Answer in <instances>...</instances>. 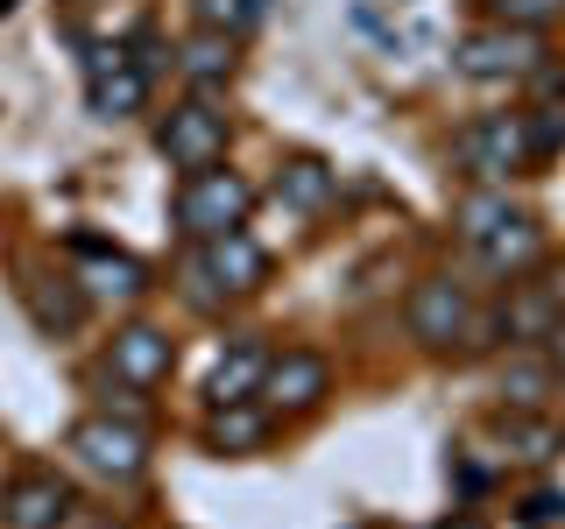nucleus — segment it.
Masks as SVG:
<instances>
[{"label":"nucleus","instance_id":"nucleus-1","mask_svg":"<svg viewBox=\"0 0 565 529\" xmlns=\"http://www.w3.org/2000/svg\"><path fill=\"white\" fill-rule=\"evenodd\" d=\"M247 212H255V191H247V176L234 170H184V184H177V226H184L191 240H212V234H234L247 226Z\"/></svg>","mask_w":565,"mask_h":529},{"label":"nucleus","instance_id":"nucleus-2","mask_svg":"<svg viewBox=\"0 0 565 529\" xmlns=\"http://www.w3.org/2000/svg\"><path fill=\"white\" fill-rule=\"evenodd\" d=\"M452 163L473 176V184H502V176L530 170V134L523 114H481L452 134Z\"/></svg>","mask_w":565,"mask_h":529},{"label":"nucleus","instance_id":"nucleus-3","mask_svg":"<svg viewBox=\"0 0 565 529\" xmlns=\"http://www.w3.org/2000/svg\"><path fill=\"white\" fill-rule=\"evenodd\" d=\"M71 452H78V466L99 473V481H135V473L149 466V431L106 410V417L71 423Z\"/></svg>","mask_w":565,"mask_h":529},{"label":"nucleus","instance_id":"nucleus-4","mask_svg":"<svg viewBox=\"0 0 565 529\" xmlns=\"http://www.w3.org/2000/svg\"><path fill=\"white\" fill-rule=\"evenodd\" d=\"M537 35L530 29H509V22H494V29H473L467 43L452 50V64H459V78H473V85H502V78H530L537 71Z\"/></svg>","mask_w":565,"mask_h":529},{"label":"nucleus","instance_id":"nucleus-5","mask_svg":"<svg viewBox=\"0 0 565 529\" xmlns=\"http://www.w3.org/2000/svg\"><path fill=\"white\" fill-rule=\"evenodd\" d=\"M156 149H163V163H177V170H212L226 155V114L212 99L170 106L163 128H156Z\"/></svg>","mask_w":565,"mask_h":529},{"label":"nucleus","instance_id":"nucleus-6","mask_svg":"<svg viewBox=\"0 0 565 529\" xmlns=\"http://www.w3.org/2000/svg\"><path fill=\"white\" fill-rule=\"evenodd\" d=\"M71 255H78V296H93V304H135L149 290V269L106 240H71Z\"/></svg>","mask_w":565,"mask_h":529},{"label":"nucleus","instance_id":"nucleus-7","mask_svg":"<svg viewBox=\"0 0 565 529\" xmlns=\"http://www.w3.org/2000/svg\"><path fill=\"white\" fill-rule=\"evenodd\" d=\"M467 332H473L467 290H459L452 276H424L417 290H411V339H424V346H452V339H467Z\"/></svg>","mask_w":565,"mask_h":529},{"label":"nucleus","instance_id":"nucleus-8","mask_svg":"<svg viewBox=\"0 0 565 529\" xmlns=\"http://www.w3.org/2000/svg\"><path fill=\"white\" fill-rule=\"evenodd\" d=\"M326 388H332L326 353H305V346L269 353V375H262V402H269V410H318Z\"/></svg>","mask_w":565,"mask_h":529},{"label":"nucleus","instance_id":"nucleus-9","mask_svg":"<svg viewBox=\"0 0 565 529\" xmlns=\"http://www.w3.org/2000/svg\"><path fill=\"white\" fill-rule=\"evenodd\" d=\"M170 360H177V346H170L163 325H120L114 332V353H106L114 381H128V388H156V381L170 375Z\"/></svg>","mask_w":565,"mask_h":529},{"label":"nucleus","instance_id":"nucleus-10","mask_svg":"<svg viewBox=\"0 0 565 529\" xmlns=\"http://www.w3.org/2000/svg\"><path fill=\"white\" fill-rule=\"evenodd\" d=\"M71 516V487L57 473H22L8 494H0V522L8 529H57Z\"/></svg>","mask_w":565,"mask_h":529},{"label":"nucleus","instance_id":"nucleus-11","mask_svg":"<svg viewBox=\"0 0 565 529\" xmlns=\"http://www.w3.org/2000/svg\"><path fill=\"white\" fill-rule=\"evenodd\" d=\"M199 269L220 282V290H262V276H269V255H262V240H247L241 226H234V234L199 240Z\"/></svg>","mask_w":565,"mask_h":529},{"label":"nucleus","instance_id":"nucleus-12","mask_svg":"<svg viewBox=\"0 0 565 529\" xmlns=\"http://www.w3.org/2000/svg\"><path fill=\"white\" fill-rule=\"evenodd\" d=\"M262 375H269V346H262V339H234L220 353V367H212V381H205L212 410H220V402H255Z\"/></svg>","mask_w":565,"mask_h":529},{"label":"nucleus","instance_id":"nucleus-13","mask_svg":"<svg viewBox=\"0 0 565 529\" xmlns=\"http://www.w3.org/2000/svg\"><path fill=\"white\" fill-rule=\"evenodd\" d=\"M276 198L297 205V212H326L332 198H340V170L318 163V155H290V163L276 170Z\"/></svg>","mask_w":565,"mask_h":529},{"label":"nucleus","instance_id":"nucleus-14","mask_svg":"<svg viewBox=\"0 0 565 529\" xmlns=\"http://www.w3.org/2000/svg\"><path fill=\"white\" fill-rule=\"evenodd\" d=\"M537 255H544V234L523 219V212H516V219H502V226H494V234L481 240V261H488L494 276H523Z\"/></svg>","mask_w":565,"mask_h":529},{"label":"nucleus","instance_id":"nucleus-15","mask_svg":"<svg viewBox=\"0 0 565 529\" xmlns=\"http://www.w3.org/2000/svg\"><path fill=\"white\" fill-rule=\"evenodd\" d=\"M177 71H184V78L199 85V99H205L212 85H226V78H234V35H212V29H199L184 50H177Z\"/></svg>","mask_w":565,"mask_h":529},{"label":"nucleus","instance_id":"nucleus-16","mask_svg":"<svg viewBox=\"0 0 565 529\" xmlns=\"http://www.w3.org/2000/svg\"><path fill=\"white\" fill-rule=\"evenodd\" d=\"M141 106H149V71H141L135 57L114 64L106 78H93V114L99 120H128V114H141Z\"/></svg>","mask_w":565,"mask_h":529},{"label":"nucleus","instance_id":"nucleus-17","mask_svg":"<svg viewBox=\"0 0 565 529\" xmlns=\"http://www.w3.org/2000/svg\"><path fill=\"white\" fill-rule=\"evenodd\" d=\"M205 438H212V452H255L262 438H269V410H262V402H220Z\"/></svg>","mask_w":565,"mask_h":529},{"label":"nucleus","instance_id":"nucleus-18","mask_svg":"<svg viewBox=\"0 0 565 529\" xmlns=\"http://www.w3.org/2000/svg\"><path fill=\"white\" fill-rule=\"evenodd\" d=\"M452 219H459V240H467V247H481V240H488L502 219H516V205H509L494 184H481L473 198H459V212H452Z\"/></svg>","mask_w":565,"mask_h":529},{"label":"nucleus","instance_id":"nucleus-19","mask_svg":"<svg viewBox=\"0 0 565 529\" xmlns=\"http://www.w3.org/2000/svg\"><path fill=\"white\" fill-rule=\"evenodd\" d=\"M552 396V360H509L502 367V402L509 410H544Z\"/></svg>","mask_w":565,"mask_h":529},{"label":"nucleus","instance_id":"nucleus-20","mask_svg":"<svg viewBox=\"0 0 565 529\" xmlns=\"http://www.w3.org/2000/svg\"><path fill=\"white\" fill-rule=\"evenodd\" d=\"M191 14H199V29H212V35H247L269 14V0H191Z\"/></svg>","mask_w":565,"mask_h":529},{"label":"nucleus","instance_id":"nucleus-21","mask_svg":"<svg viewBox=\"0 0 565 529\" xmlns=\"http://www.w3.org/2000/svg\"><path fill=\"white\" fill-rule=\"evenodd\" d=\"M502 438H509V452H516V458H552L565 445L558 423H530V410H509L502 417Z\"/></svg>","mask_w":565,"mask_h":529},{"label":"nucleus","instance_id":"nucleus-22","mask_svg":"<svg viewBox=\"0 0 565 529\" xmlns=\"http://www.w3.org/2000/svg\"><path fill=\"white\" fill-rule=\"evenodd\" d=\"M523 134H530V163H537V155L565 149V114L558 106H537V114H523Z\"/></svg>","mask_w":565,"mask_h":529},{"label":"nucleus","instance_id":"nucleus-23","mask_svg":"<svg viewBox=\"0 0 565 529\" xmlns=\"http://www.w3.org/2000/svg\"><path fill=\"white\" fill-rule=\"evenodd\" d=\"M35 317H43L50 332H71V325L85 317V296H78V290H57V296H50V290H35Z\"/></svg>","mask_w":565,"mask_h":529},{"label":"nucleus","instance_id":"nucleus-24","mask_svg":"<svg viewBox=\"0 0 565 529\" xmlns=\"http://www.w3.org/2000/svg\"><path fill=\"white\" fill-rule=\"evenodd\" d=\"M494 14H502L509 29H544L565 14V0H494Z\"/></svg>","mask_w":565,"mask_h":529},{"label":"nucleus","instance_id":"nucleus-25","mask_svg":"<svg viewBox=\"0 0 565 529\" xmlns=\"http://www.w3.org/2000/svg\"><path fill=\"white\" fill-rule=\"evenodd\" d=\"M537 529H552V522H565V494H530V508H523Z\"/></svg>","mask_w":565,"mask_h":529},{"label":"nucleus","instance_id":"nucleus-26","mask_svg":"<svg viewBox=\"0 0 565 529\" xmlns=\"http://www.w3.org/2000/svg\"><path fill=\"white\" fill-rule=\"evenodd\" d=\"M544 339H552V367H565V311H558V325L544 332Z\"/></svg>","mask_w":565,"mask_h":529},{"label":"nucleus","instance_id":"nucleus-27","mask_svg":"<svg viewBox=\"0 0 565 529\" xmlns=\"http://www.w3.org/2000/svg\"><path fill=\"white\" fill-rule=\"evenodd\" d=\"M544 296H552V304H558V311H565V269H558V276H552V282H544Z\"/></svg>","mask_w":565,"mask_h":529},{"label":"nucleus","instance_id":"nucleus-28","mask_svg":"<svg viewBox=\"0 0 565 529\" xmlns=\"http://www.w3.org/2000/svg\"><path fill=\"white\" fill-rule=\"evenodd\" d=\"M446 529H481V522H446Z\"/></svg>","mask_w":565,"mask_h":529},{"label":"nucleus","instance_id":"nucleus-29","mask_svg":"<svg viewBox=\"0 0 565 529\" xmlns=\"http://www.w3.org/2000/svg\"><path fill=\"white\" fill-rule=\"evenodd\" d=\"M558 438H565V410H558Z\"/></svg>","mask_w":565,"mask_h":529},{"label":"nucleus","instance_id":"nucleus-30","mask_svg":"<svg viewBox=\"0 0 565 529\" xmlns=\"http://www.w3.org/2000/svg\"><path fill=\"white\" fill-rule=\"evenodd\" d=\"M99 529H114V522H99Z\"/></svg>","mask_w":565,"mask_h":529}]
</instances>
